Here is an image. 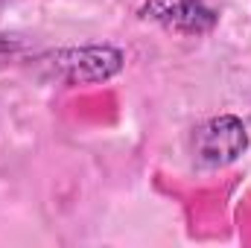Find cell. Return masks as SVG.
Listing matches in <instances>:
<instances>
[{
  "label": "cell",
  "mask_w": 251,
  "mask_h": 248,
  "mask_svg": "<svg viewBox=\"0 0 251 248\" xmlns=\"http://www.w3.org/2000/svg\"><path fill=\"white\" fill-rule=\"evenodd\" d=\"M47 59H50L47 67L53 70V76H59L67 85L105 82L123 70V53L111 44H88V47L56 50Z\"/></svg>",
  "instance_id": "1"
},
{
  "label": "cell",
  "mask_w": 251,
  "mask_h": 248,
  "mask_svg": "<svg viewBox=\"0 0 251 248\" xmlns=\"http://www.w3.org/2000/svg\"><path fill=\"white\" fill-rule=\"evenodd\" d=\"M246 149H249V128L234 114L210 117L193 134V158L199 167L207 170L234 164Z\"/></svg>",
  "instance_id": "2"
},
{
  "label": "cell",
  "mask_w": 251,
  "mask_h": 248,
  "mask_svg": "<svg viewBox=\"0 0 251 248\" xmlns=\"http://www.w3.org/2000/svg\"><path fill=\"white\" fill-rule=\"evenodd\" d=\"M140 18L178 35H207L219 24V9L213 0H146Z\"/></svg>",
  "instance_id": "3"
},
{
  "label": "cell",
  "mask_w": 251,
  "mask_h": 248,
  "mask_svg": "<svg viewBox=\"0 0 251 248\" xmlns=\"http://www.w3.org/2000/svg\"><path fill=\"white\" fill-rule=\"evenodd\" d=\"M21 53H24V41H21V38H15V35L0 32V67H3V64H9V62H15Z\"/></svg>",
  "instance_id": "4"
}]
</instances>
